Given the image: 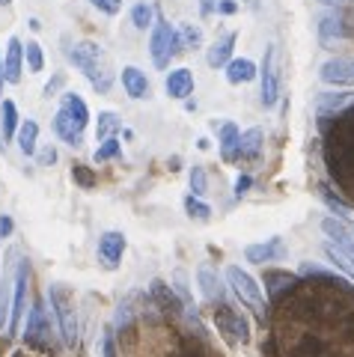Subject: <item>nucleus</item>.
I'll list each match as a JSON object with an SVG mask.
<instances>
[{"label":"nucleus","instance_id":"nucleus-1","mask_svg":"<svg viewBox=\"0 0 354 357\" xmlns=\"http://www.w3.org/2000/svg\"><path fill=\"white\" fill-rule=\"evenodd\" d=\"M66 42V57H69V63L75 66L77 72H81L86 81H90V86L95 89V93H110V86H114V72H110V60L105 57L102 45H95L90 39L84 42Z\"/></svg>","mask_w":354,"mask_h":357},{"label":"nucleus","instance_id":"nucleus-2","mask_svg":"<svg viewBox=\"0 0 354 357\" xmlns=\"http://www.w3.org/2000/svg\"><path fill=\"white\" fill-rule=\"evenodd\" d=\"M224 280H226V286L232 289V295L241 301V307H247L253 316H256L259 325H265V321H268V304H265L262 286L253 280V277L245 271V268H238V265H229V268H226Z\"/></svg>","mask_w":354,"mask_h":357},{"label":"nucleus","instance_id":"nucleus-3","mask_svg":"<svg viewBox=\"0 0 354 357\" xmlns=\"http://www.w3.org/2000/svg\"><path fill=\"white\" fill-rule=\"evenodd\" d=\"M48 301L54 310V319H57L60 328V340L66 349H75L77 337H81V325H77V310H75V298L63 283H51L48 286Z\"/></svg>","mask_w":354,"mask_h":357},{"label":"nucleus","instance_id":"nucleus-4","mask_svg":"<svg viewBox=\"0 0 354 357\" xmlns=\"http://www.w3.org/2000/svg\"><path fill=\"white\" fill-rule=\"evenodd\" d=\"M212 319L217 325V333L224 337L226 345H247L250 342V321L241 310H236V304L229 301H215L212 304Z\"/></svg>","mask_w":354,"mask_h":357},{"label":"nucleus","instance_id":"nucleus-5","mask_svg":"<svg viewBox=\"0 0 354 357\" xmlns=\"http://www.w3.org/2000/svg\"><path fill=\"white\" fill-rule=\"evenodd\" d=\"M24 342L27 349L39 351V354H48L54 357L60 351V345L54 342V331H51V319H48V310L42 301H33V307L27 312V328H24Z\"/></svg>","mask_w":354,"mask_h":357},{"label":"nucleus","instance_id":"nucleus-6","mask_svg":"<svg viewBox=\"0 0 354 357\" xmlns=\"http://www.w3.org/2000/svg\"><path fill=\"white\" fill-rule=\"evenodd\" d=\"M149 54L155 69H170V63L176 60V54H182V42H179V30L170 21L155 18L152 24V36H149Z\"/></svg>","mask_w":354,"mask_h":357},{"label":"nucleus","instance_id":"nucleus-7","mask_svg":"<svg viewBox=\"0 0 354 357\" xmlns=\"http://www.w3.org/2000/svg\"><path fill=\"white\" fill-rule=\"evenodd\" d=\"M259 81H262V107H274L280 98V54L277 45L268 42L265 45V57L259 66Z\"/></svg>","mask_w":354,"mask_h":357},{"label":"nucleus","instance_id":"nucleus-8","mask_svg":"<svg viewBox=\"0 0 354 357\" xmlns=\"http://www.w3.org/2000/svg\"><path fill=\"white\" fill-rule=\"evenodd\" d=\"M27 292H30V265L27 259L15 265V280H13V310H9V321H6V333L15 337L21 333V321L27 312Z\"/></svg>","mask_w":354,"mask_h":357},{"label":"nucleus","instance_id":"nucleus-9","mask_svg":"<svg viewBox=\"0 0 354 357\" xmlns=\"http://www.w3.org/2000/svg\"><path fill=\"white\" fill-rule=\"evenodd\" d=\"M316 33H318V39H322V45L348 42V39H351V30H348L346 13H342V9H325V13L318 15Z\"/></svg>","mask_w":354,"mask_h":357},{"label":"nucleus","instance_id":"nucleus-10","mask_svg":"<svg viewBox=\"0 0 354 357\" xmlns=\"http://www.w3.org/2000/svg\"><path fill=\"white\" fill-rule=\"evenodd\" d=\"M125 248H128L125 232H119V229L102 232V238H98V262H102L107 271H116L125 256Z\"/></svg>","mask_w":354,"mask_h":357},{"label":"nucleus","instance_id":"nucleus-11","mask_svg":"<svg viewBox=\"0 0 354 357\" xmlns=\"http://www.w3.org/2000/svg\"><path fill=\"white\" fill-rule=\"evenodd\" d=\"M318 77H322V84L330 86H354V60L346 57L325 60L322 69H318Z\"/></svg>","mask_w":354,"mask_h":357},{"label":"nucleus","instance_id":"nucleus-12","mask_svg":"<svg viewBox=\"0 0 354 357\" xmlns=\"http://www.w3.org/2000/svg\"><path fill=\"white\" fill-rule=\"evenodd\" d=\"M0 66H3V84H21V72H24V42L18 36L6 42V54H3V60H0Z\"/></svg>","mask_w":354,"mask_h":357},{"label":"nucleus","instance_id":"nucleus-13","mask_svg":"<svg viewBox=\"0 0 354 357\" xmlns=\"http://www.w3.org/2000/svg\"><path fill=\"white\" fill-rule=\"evenodd\" d=\"M354 107V93H337V89H330V93H318L316 96V114L328 119V116H339L346 114V110Z\"/></svg>","mask_w":354,"mask_h":357},{"label":"nucleus","instance_id":"nucleus-14","mask_svg":"<svg viewBox=\"0 0 354 357\" xmlns=\"http://www.w3.org/2000/svg\"><path fill=\"white\" fill-rule=\"evenodd\" d=\"M286 256V248L280 238H268V241H259V244H247L245 248V259L250 265H268V262H280Z\"/></svg>","mask_w":354,"mask_h":357},{"label":"nucleus","instance_id":"nucleus-15","mask_svg":"<svg viewBox=\"0 0 354 357\" xmlns=\"http://www.w3.org/2000/svg\"><path fill=\"white\" fill-rule=\"evenodd\" d=\"M322 232L328 236V241L334 244V248L354 256V229L351 227H346V223L337 220V218H325L322 220Z\"/></svg>","mask_w":354,"mask_h":357},{"label":"nucleus","instance_id":"nucleus-16","mask_svg":"<svg viewBox=\"0 0 354 357\" xmlns=\"http://www.w3.org/2000/svg\"><path fill=\"white\" fill-rule=\"evenodd\" d=\"M164 86H167L170 98H176V102H187V96L194 93V72L185 69V66H179V69H170Z\"/></svg>","mask_w":354,"mask_h":357},{"label":"nucleus","instance_id":"nucleus-17","mask_svg":"<svg viewBox=\"0 0 354 357\" xmlns=\"http://www.w3.org/2000/svg\"><path fill=\"white\" fill-rule=\"evenodd\" d=\"M318 199H322V206L330 211V218H337V220L346 223V227L354 229V208L346 203V199L337 197L328 185H318Z\"/></svg>","mask_w":354,"mask_h":357},{"label":"nucleus","instance_id":"nucleus-18","mask_svg":"<svg viewBox=\"0 0 354 357\" xmlns=\"http://www.w3.org/2000/svg\"><path fill=\"white\" fill-rule=\"evenodd\" d=\"M123 89H125L128 98H134V102L152 96L149 77H146V72H140L137 66H125V69H123Z\"/></svg>","mask_w":354,"mask_h":357},{"label":"nucleus","instance_id":"nucleus-19","mask_svg":"<svg viewBox=\"0 0 354 357\" xmlns=\"http://www.w3.org/2000/svg\"><path fill=\"white\" fill-rule=\"evenodd\" d=\"M265 292H268L274 301H277L283 292H292L298 286V274H289V271H280V268H265Z\"/></svg>","mask_w":354,"mask_h":357},{"label":"nucleus","instance_id":"nucleus-20","mask_svg":"<svg viewBox=\"0 0 354 357\" xmlns=\"http://www.w3.org/2000/svg\"><path fill=\"white\" fill-rule=\"evenodd\" d=\"M236 33H224V36H217L212 42V48L206 51V63L212 66V69H224V66L232 60V51H236Z\"/></svg>","mask_w":354,"mask_h":357},{"label":"nucleus","instance_id":"nucleus-21","mask_svg":"<svg viewBox=\"0 0 354 357\" xmlns=\"http://www.w3.org/2000/svg\"><path fill=\"white\" fill-rule=\"evenodd\" d=\"M197 280H200L203 298L208 301V304H215V301H226V286H224V280H220V274L215 271V268L203 265L200 271H197Z\"/></svg>","mask_w":354,"mask_h":357},{"label":"nucleus","instance_id":"nucleus-22","mask_svg":"<svg viewBox=\"0 0 354 357\" xmlns=\"http://www.w3.org/2000/svg\"><path fill=\"white\" fill-rule=\"evenodd\" d=\"M265 146V131L262 128H247L245 134H238V161H256Z\"/></svg>","mask_w":354,"mask_h":357},{"label":"nucleus","instance_id":"nucleus-23","mask_svg":"<svg viewBox=\"0 0 354 357\" xmlns=\"http://www.w3.org/2000/svg\"><path fill=\"white\" fill-rule=\"evenodd\" d=\"M60 110H66L75 126L81 131H86V126H90V107H86V102L77 93H63L60 96Z\"/></svg>","mask_w":354,"mask_h":357},{"label":"nucleus","instance_id":"nucleus-24","mask_svg":"<svg viewBox=\"0 0 354 357\" xmlns=\"http://www.w3.org/2000/svg\"><path fill=\"white\" fill-rule=\"evenodd\" d=\"M226 81L232 84V86H238V84H250L253 77L259 75V69H256V63L253 60H247V57H232L226 66Z\"/></svg>","mask_w":354,"mask_h":357},{"label":"nucleus","instance_id":"nucleus-25","mask_svg":"<svg viewBox=\"0 0 354 357\" xmlns=\"http://www.w3.org/2000/svg\"><path fill=\"white\" fill-rule=\"evenodd\" d=\"M217 131H220V137H217V143H220V158H224L226 164H238V134L241 131L232 126V122H220Z\"/></svg>","mask_w":354,"mask_h":357},{"label":"nucleus","instance_id":"nucleus-26","mask_svg":"<svg viewBox=\"0 0 354 357\" xmlns=\"http://www.w3.org/2000/svg\"><path fill=\"white\" fill-rule=\"evenodd\" d=\"M15 143H18V149H21L24 158H33L36 149H39V122L36 119H24V122H21L18 131H15Z\"/></svg>","mask_w":354,"mask_h":357},{"label":"nucleus","instance_id":"nucleus-27","mask_svg":"<svg viewBox=\"0 0 354 357\" xmlns=\"http://www.w3.org/2000/svg\"><path fill=\"white\" fill-rule=\"evenodd\" d=\"M54 131H57V137H60L63 143H69L72 149L84 146V131L69 119V114H66V110H57V116H54Z\"/></svg>","mask_w":354,"mask_h":357},{"label":"nucleus","instance_id":"nucleus-28","mask_svg":"<svg viewBox=\"0 0 354 357\" xmlns=\"http://www.w3.org/2000/svg\"><path fill=\"white\" fill-rule=\"evenodd\" d=\"M18 107L13 98H3V105H0V143L6 140H15V131H18Z\"/></svg>","mask_w":354,"mask_h":357},{"label":"nucleus","instance_id":"nucleus-29","mask_svg":"<svg viewBox=\"0 0 354 357\" xmlns=\"http://www.w3.org/2000/svg\"><path fill=\"white\" fill-rule=\"evenodd\" d=\"M325 256H328V262L334 265V268H339L342 271V277H346L348 283H354V256H348V253H342L339 248H334V244H325Z\"/></svg>","mask_w":354,"mask_h":357},{"label":"nucleus","instance_id":"nucleus-30","mask_svg":"<svg viewBox=\"0 0 354 357\" xmlns=\"http://www.w3.org/2000/svg\"><path fill=\"white\" fill-rule=\"evenodd\" d=\"M13 280H15V271H6L0 277V331L9 321V310H13Z\"/></svg>","mask_w":354,"mask_h":357},{"label":"nucleus","instance_id":"nucleus-31","mask_svg":"<svg viewBox=\"0 0 354 357\" xmlns=\"http://www.w3.org/2000/svg\"><path fill=\"white\" fill-rule=\"evenodd\" d=\"M119 128H123V119H119L114 110H105V114H98V122H95V137H98V143L107 140V137H116Z\"/></svg>","mask_w":354,"mask_h":357},{"label":"nucleus","instance_id":"nucleus-32","mask_svg":"<svg viewBox=\"0 0 354 357\" xmlns=\"http://www.w3.org/2000/svg\"><path fill=\"white\" fill-rule=\"evenodd\" d=\"M185 215L191 218V220H200V223H208L212 220V206L203 203L200 197H194V194H187L185 197Z\"/></svg>","mask_w":354,"mask_h":357},{"label":"nucleus","instance_id":"nucleus-33","mask_svg":"<svg viewBox=\"0 0 354 357\" xmlns=\"http://www.w3.org/2000/svg\"><path fill=\"white\" fill-rule=\"evenodd\" d=\"M24 63H27V72H33V75L45 69V54H42L39 42H27L24 45Z\"/></svg>","mask_w":354,"mask_h":357},{"label":"nucleus","instance_id":"nucleus-34","mask_svg":"<svg viewBox=\"0 0 354 357\" xmlns=\"http://www.w3.org/2000/svg\"><path fill=\"white\" fill-rule=\"evenodd\" d=\"M131 24H134L137 30H149L155 24V9H152V3H137L134 9H131Z\"/></svg>","mask_w":354,"mask_h":357},{"label":"nucleus","instance_id":"nucleus-35","mask_svg":"<svg viewBox=\"0 0 354 357\" xmlns=\"http://www.w3.org/2000/svg\"><path fill=\"white\" fill-rule=\"evenodd\" d=\"M187 185H191V194L200 197V199L208 194V178H206V170H203L200 164L191 167V173H187Z\"/></svg>","mask_w":354,"mask_h":357},{"label":"nucleus","instance_id":"nucleus-36","mask_svg":"<svg viewBox=\"0 0 354 357\" xmlns=\"http://www.w3.org/2000/svg\"><path fill=\"white\" fill-rule=\"evenodd\" d=\"M176 30H179L182 51H185V48H200V45H203V30L197 27V24H179Z\"/></svg>","mask_w":354,"mask_h":357},{"label":"nucleus","instance_id":"nucleus-37","mask_svg":"<svg viewBox=\"0 0 354 357\" xmlns=\"http://www.w3.org/2000/svg\"><path fill=\"white\" fill-rule=\"evenodd\" d=\"M123 152V143H119L116 137H107V140H102L98 143V149H95V164H102V161H110V158H116V155Z\"/></svg>","mask_w":354,"mask_h":357},{"label":"nucleus","instance_id":"nucleus-38","mask_svg":"<svg viewBox=\"0 0 354 357\" xmlns=\"http://www.w3.org/2000/svg\"><path fill=\"white\" fill-rule=\"evenodd\" d=\"M90 3L102 15H119V9H123V0H90Z\"/></svg>","mask_w":354,"mask_h":357},{"label":"nucleus","instance_id":"nucleus-39","mask_svg":"<svg viewBox=\"0 0 354 357\" xmlns=\"http://www.w3.org/2000/svg\"><path fill=\"white\" fill-rule=\"evenodd\" d=\"M63 86H66V75H63V72H57V75H54L51 81L45 84V89H42V93H45V98H54V96H57Z\"/></svg>","mask_w":354,"mask_h":357},{"label":"nucleus","instance_id":"nucleus-40","mask_svg":"<svg viewBox=\"0 0 354 357\" xmlns=\"http://www.w3.org/2000/svg\"><path fill=\"white\" fill-rule=\"evenodd\" d=\"M36 161H39V167H51L54 161H57V149H54V146L36 149Z\"/></svg>","mask_w":354,"mask_h":357},{"label":"nucleus","instance_id":"nucleus-41","mask_svg":"<svg viewBox=\"0 0 354 357\" xmlns=\"http://www.w3.org/2000/svg\"><path fill=\"white\" fill-rule=\"evenodd\" d=\"M102 357H119V351H116V340H114V333H105V337H102Z\"/></svg>","mask_w":354,"mask_h":357},{"label":"nucleus","instance_id":"nucleus-42","mask_svg":"<svg viewBox=\"0 0 354 357\" xmlns=\"http://www.w3.org/2000/svg\"><path fill=\"white\" fill-rule=\"evenodd\" d=\"M250 188H253V178H250L247 173L236 178V197H238V199H241V197H245V194L250 191Z\"/></svg>","mask_w":354,"mask_h":357},{"label":"nucleus","instance_id":"nucleus-43","mask_svg":"<svg viewBox=\"0 0 354 357\" xmlns=\"http://www.w3.org/2000/svg\"><path fill=\"white\" fill-rule=\"evenodd\" d=\"M215 13H220V15H236L238 13V3H236V0H217Z\"/></svg>","mask_w":354,"mask_h":357},{"label":"nucleus","instance_id":"nucleus-44","mask_svg":"<svg viewBox=\"0 0 354 357\" xmlns=\"http://www.w3.org/2000/svg\"><path fill=\"white\" fill-rule=\"evenodd\" d=\"M13 229H15V223H13V218H9V215H0V241H3V238H9V236H13Z\"/></svg>","mask_w":354,"mask_h":357},{"label":"nucleus","instance_id":"nucleus-45","mask_svg":"<svg viewBox=\"0 0 354 357\" xmlns=\"http://www.w3.org/2000/svg\"><path fill=\"white\" fill-rule=\"evenodd\" d=\"M72 176H75V178H81V185H84V188H90V185H93V176H90V173H84V164H77Z\"/></svg>","mask_w":354,"mask_h":357},{"label":"nucleus","instance_id":"nucleus-46","mask_svg":"<svg viewBox=\"0 0 354 357\" xmlns=\"http://www.w3.org/2000/svg\"><path fill=\"white\" fill-rule=\"evenodd\" d=\"M215 6H217V0H200V15H203V18L215 15Z\"/></svg>","mask_w":354,"mask_h":357},{"label":"nucleus","instance_id":"nucleus-47","mask_svg":"<svg viewBox=\"0 0 354 357\" xmlns=\"http://www.w3.org/2000/svg\"><path fill=\"white\" fill-rule=\"evenodd\" d=\"M316 3H322L328 9H342V6H351L354 0H316Z\"/></svg>","mask_w":354,"mask_h":357},{"label":"nucleus","instance_id":"nucleus-48","mask_svg":"<svg viewBox=\"0 0 354 357\" xmlns=\"http://www.w3.org/2000/svg\"><path fill=\"white\" fill-rule=\"evenodd\" d=\"M0 93H3V66H0Z\"/></svg>","mask_w":354,"mask_h":357},{"label":"nucleus","instance_id":"nucleus-49","mask_svg":"<svg viewBox=\"0 0 354 357\" xmlns=\"http://www.w3.org/2000/svg\"><path fill=\"white\" fill-rule=\"evenodd\" d=\"M9 3H13V0H0V6H9Z\"/></svg>","mask_w":354,"mask_h":357}]
</instances>
